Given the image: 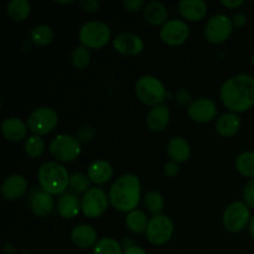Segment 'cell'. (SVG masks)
<instances>
[{"label": "cell", "mask_w": 254, "mask_h": 254, "mask_svg": "<svg viewBox=\"0 0 254 254\" xmlns=\"http://www.w3.org/2000/svg\"><path fill=\"white\" fill-rule=\"evenodd\" d=\"M79 6L86 14H96L101 9V2L98 0H81Z\"/></svg>", "instance_id": "obj_36"}, {"label": "cell", "mask_w": 254, "mask_h": 254, "mask_svg": "<svg viewBox=\"0 0 254 254\" xmlns=\"http://www.w3.org/2000/svg\"><path fill=\"white\" fill-rule=\"evenodd\" d=\"M124 9L129 12H136L144 10L145 7V1L144 0H124L123 1Z\"/></svg>", "instance_id": "obj_38"}, {"label": "cell", "mask_w": 254, "mask_h": 254, "mask_svg": "<svg viewBox=\"0 0 254 254\" xmlns=\"http://www.w3.org/2000/svg\"><path fill=\"white\" fill-rule=\"evenodd\" d=\"M56 2V4H60V5H68V4H72V2H73V0H67V1H61V0H60V1H55Z\"/></svg>", "instance_id": "obj_45"}, {"label": "cell", "mask_w": 254, "mask_h": 254, "mask_svg": "<svg viewBox=\"0 0 254 254\" xmlns=\"http://www.w3.org/2000/svg\"><path fill=\"white\" fill-rule=\"evenodd\" d=\"M144 203H145V207L148 208L149 212L153 213L154 216L161 215L164 206H165L163 195L158 191H150V192L146 193L145 197H144Z\"/></svg>", "instance_id": "obj_33"}, {"label": "cell", "mask_w": 254, "mask_h": 254, "mask_svg": "<svg viewBox=\"0 0 254 254\" xmlns=\"http://www.w3.org/2000/svg\"><path fill=\"white\" fill-rule=\"evenodd\" d=\"M170 122V111L165 104L156 106L149 112L146 118V126L154 133H159L166 129Z\"/></svg>", "instance_id": "obj_20"}, {"label": "cell", "mask_w": 254, "mask_h": 254, "mask_svg": "<svg viewBox=\"0 0 254 254\" xmlns=\"http://www.w3.org/2000/svg\"><path fill=\"white\" fill-rule=\"evenodd\" d=\"M113 47L117 52L127 56H136L144 50V42L134 34L123 32L114 37Z\"/></svg>", "instance_id": "obj_14"}, {"label": "cell", "mask_w": 254, "mask_h": 254, "mask_svg": "<svg viewBox=\"0 0 254 254\" xmlns=\"http://www.w3.org/2000/svg\"><path fill=\"white\" fill-rule=\"evenodd\" d=\"M246 22H247V17L243 14H236L232 17L233 27H243L246 25Z\"/></svg>", "instance_id": "obj_41"}, {"label": "cell", "mask_w": 254, "mask_h": 254, "mask_svg": "<svg viewBox=\"0 0 254 254\" xmlns=\"http://www.w3.org/2000/svg\"><path fill=\"white\" fill-rule=\"evenodd\" d=\"M251 61H252V64L254 66V52L252 54V57H251Z\"/></svg>", "instance_id": "obj_46"}, {"label": "cell", "mask_w": 254, "mask_h": 254, "mask_svg": "<svg viewBox=\"0 0 254 254\" xmlns=\"http://www.w3.org/2000/svg\"><path fill=\"white\" fill-rule=\"evenodd\" d=\"M221 101L232 113H243L254 106V77L237 74L226 79L221 87Z\"/></svg>", "instance_id": "obj_1"}, {"label": "cell", "mask_w": 254, "mask_h": 254, "mask_svg": "<svg viewBox=\"0 0 254 254\" xmlns=\"http://www.w3.org/2000/svg\"><path fill=\"white\" fill-rule=\"evenodd\" d=\"M78 39L88 50H99L111 40V29L103 21H88L79 29Z\"/></svg>", "instance_id": "obj_5"}, {"label": "cell", "mask_w": 254, "mask_h": 254, "mask_svg": "<svg viewBox=\"0 0 254 254\" xmlns=\"http://www.w3.org/2000/svg\"><path fill=\"white\" fill-rule=\"evenodd\" d=\"M79 211H81V203H79L77 196L73 193H64L59 198L57 212L62 218L71 220V218L78 216Z\"/></svg>", "instance_id": "obj_25"}, {"label": "cell", "mask_w": 254, "mask_h": 254, "mask_svg": "<svg viewBox=\"0 0 254 254\" xmlns=\"http://www.w3.org/2000/svg\"><path fill=\"white\" fill-rule=\"evenodd\" d=\"M243 200L250 208H254V179H251L243 190Z\"/></svg>", "instance_id": "obj_35"}, {"label": "cell", "mask_w": 254, "mask_h": 254, "mask_svg": "<svg viewBox=\"0 0 254 254\" xmlns=\"http://www.w3.org/2000/svg\"><path fill=\"white\" fill-rule=\"evenodd\" d=\"M217 114V106L212 99L198 98L191 102L188 108V116L196 123H208Z\"/></svg>", "instance_id": "obj_13"}, {"label": "cell", "mask_w": 254, "mask_h": 254, "mask_svg": "<svg viewBox=\"0 0 254 254\" xmlns=\"http://www.w3.org/2000/svg\"><path fill=\"white\" fill-rule=\"evenodd\" d=\"M124 254H148L143 248L136 247V246H133V247L128 248V250L124 251Z\"/></svg>", "instance_id": "obj_43"}, {"label": "cell", "mask_w": 254, "mask_h": 254, "mask_svg": "<svg viewBox=\"0 0 254 254\" xmlns=\"http://www.w3.org/2000/svg\"><path fill=\"white\" fill-rule=\"evenodd\" d=\"M160 40L169 46H180L188 41L190 36V27L183 20L173 19L161 26Z\"/></svg>", "instance_id": "obj_12"}, {"label": "cell", "mask_w": 254, "mask_h": 254, "mask_svg": "<svg viewBox=\"0 0 254 254\" xmlns=\"http://www.w3.org/2000/svg\"><path fill=\"white\" fill-rule=\"evenodd\" d=\"M178 6L180 15L188 21H200L207 14V4L203 0H183Z\"/></svg>", "instance_id": "obj_18"}, {"label": "cell", "mask_w": 254, "mask_h": 254, "mask_svg": "<svg viewBox=\"0 0 254 254\" xmlns=\"http://www.w3.org/2000/svg\"><path fill=\"white\" fill-rule=\"evenodd\" d=\"M135 94L141 103L156 107L163 104L166 98V88L155 76H141L135 83Z\"/></svg>", "instance_id": "obj_4"}, {"label": "cell", "mask_w": 254, "mask_h": 254, "mask_svg": "<svg viewBox=\"0 0 254 254\" xmlns=\"http://www.w3.org/2000/svg\"><path fill=\"white\" fill-rule=\"evenodd\" d=\"M31 12V5L27 0H11L6 4V14L12 21H24Z\"/></svg>", "instance_id": "obj_26"}, {"label": "cell", "mask_w": 254, "mask_h": 254, "mask_svg": "<svg viewBox=\"0 0 254 254\" xmlns=\"http://www.w3.org/2000/svg\"><path fill=\"white\" fill-rule=\"evenodd\" d=\"M88 176L96 185L107 184L113 176V166L107 160H97L88 168Z\"/></svg>", "instance_id": "obj_24"}, {"label": "cell", "mask_w": 254, "mask_h": 254, "mask_svg": "<svg viewBox=\"0 0 254 254\" xmlns=\"http://www.w3.org/2000/svg\"><path fill=\"white\" fill-rule=\"evenodd\" d=\"M241 128V118L237 113H225L216 121V130L221 136L230 138L238 133Z\"/></svg>", "instance_id": "obj_22"}, {"label": "cell", "mask_w": 254, "mask_h": 254, "mask_svg": "<svg viewBox=\"0 0 254 254\" xmlns=\"http://www.w3.org/2000/svg\"><path fill=\"white\" fill-rule=\"evenodd\" d=\"M71 241L76 247L81 250H88L94 247L98 243V235L97 231L89 225H77L71 231Z\"/></svg>", "instance_id": "obj_17"}, {"label": "cell", "mask_w": 254, "mask_h": 254, "mask_svg": "<svg viewBox=\"0 0 254 254\" xmlns=\"http://www.w3.org/2000/svg\"><path fill=\"white\" fill-rule=\"evenodd\" d=\"M168 7L160 1H150L144 7V19L151 26H163L169 21Z\"/></svg>", "instance_id": "obj_21"}, {"label": "cell", "mask_w": 254, "mask_h": 254, "mask_svg": "<svg viewBox=\"0 0 254 254\" xmlns=\"http://www.w3.org/2000/svg\"><path fill=\"white\" fill-rule=\"evenodd\" d=\"M250 207L245 202L236 201L228 205L223 212L222 222L227 231L233 233H238L245 230L251 222Z\"/></svg>", "instance_id": "obj_8"}, {"label": "cell", "mask_w": 254, "mask_h": 254, "mask_svg": "<svg viewBox=\"0 0 254 254\" xmlns=\"http://www.w3.org/2000/svg\"><path fill=\"white\" fill-rule=\"evenodd\" d=\"M146 238L154 246H163L171 240L174 235V223L165 215H156L149 220L146 227Z\"/></svg>", "instance_id": "obj_11"}, {"label": "cell", "mask_w": 254, "mask_h": 254, "mask_svg": "<svg viewBox=\"0 0 254 254\" xmlns=\"http://www.w3.org/2000/svg\"><path fill=\"white\" fill-rule=\"evenodd\" d=\"M235 165L241 175L254 179V151H245L238 155Z\"/></svg>", "instance_id": "obj_29"}, {"label": "cell", "mask_w": 254, "mask_h": 254, "mask_svg": "<svg viewBox=\"0 0 254 254\" xmlns=\"http://www.w3.org/2000/svg\"><path fill=\"white\" fill-rule=\"evenodd\" d=\"M179 171H180V168H179V164L175 163V161H169L164 166V174L168 178H174V176L178 175Z\"/></svg>", "instance_id": "obj_39"}, {"label": "cell", "mask_w": 254, "mask_h": 254, "mask_svg": "<svg viewBox=\"0 0 254 254\" xmlns=\"http://www.w3.org/2000/svg\"><path fill=\"white\" fill-rule=\"evenodd\" d=\"M50 154L59 163H71L81 155V141L77 136L59 134L50 143Z\"/></svg>", "instance_id": "obj_6"}, {"label": "cell", "mask_w": 254, "mask_h": 254, "mask_svg": "<svg viewBox=\"0 0 254 254\" xmlns=\"http://www.w3.org/2000/svg\"><path fill=\"white\" fill-rule=\"evenodd\" d=\"M24 150L29 158L36 159L42 155L45 150V141L41 136L31 135L26 138L24 144Z\"/></svg>", "instance_id": "obj_32"}, {"label": "cell", "mask_w": 254, "mask_h": 254, "mask_svg": "<svg viewBox=\"0 0 254 254\" xmlns=\"http://www.w3.org/2000/svg\"><path fill=\"white\" fill-rule=\"evenodd\" d=\"M30 208L37 217H46L54 210V198L42 189L35 188L29 196Z\"/></svg>", "instance_id": "obj_15"}, {"label": "cell", "mask_w": 254, "mask_h": 254, "mask_svg": "<svg viewBox=\"0 0 254 254\" xmlns=\"http://www.w3.org/2000/svg\"><path fill=\"white\" fill-rule=\"evenodd\" d=\"M248 232H250L251 238L254 241V216L251 218V222H250V225H248Z\"/></svg>", "instance_id": "obj_44"}, {"label": "cell", "mask_w": 254, "mask_h": 254, "mask_svg": "<svg viewBox=\"0 0 254 254\" xmlns=\"http://www.w3.org/2000/svg\"><path fill=\"white\" fill-rule=\"evenodd\" d=\"M141 196L140 180L134 174H126L117 179L109 189V203L121 212L136 210Z\"/></svg>", "instance_id": "obj_2"}, {"label": "cell", "mask_w": 254, "mask_h": 254, "mask_svg": "<svg viewBox=\"0 0 254 254\" xmlns=\"http://www.w3.org/2000/svg\"><path fill=\"white\" fill-rule=\"evenodd\" d=\"M71 64L77 69H86L91 64V52L87 47L79 46L74 47L73 51L71 52Z\"/></svg>", "instance_id": "obj_31"}, {"label": "cell", "mask_w": 254, "mask_h": 254, "mask_svg": "<svg viewBox=\"0 0 254 254\" xmlns=\"http://www.w3.org/2000/svg\"><path fill=\"white\" fill-rule=\"evenodd\" d=\"M245 4V1L243 0H222L221 1V5L222 6H225L226 9H237V7L242 6V5Z\"/></svg>", "instance_id": "obj_40"}, {"label": "cell", "mask_w": 254, "mask_h": 254, "mask_svg": "<svg viewBox=\"0 0 254 254\" xmlns=\"http://www.w3.org/2000/svg\"><path fill=\"white\" fill-rule=\"evenodd\" d=\"M59 124V114L50 107H39L30 113L27 127L34 135H47L56 129Z\"/></svg>", "instance_id": "obj_7"}, {"label": "cell", "mask_w": 254, "mask_h": 254, "mask_svg": "<svg viewBox=\"0 0 254 254\" xmlns=\"http://www.w3.org/2000/svg\"><path fill=\"white\" fill-rule=\"evenodd\" d=\"M233 31V24L232 19L225 14H217L213 15L212 17L207 20L205 25V34L206 40L210 44L220 45L223 44L228 37L231 36Z\"/></svg>", "instance_id": "obj_10"}, {"label": "cell", "mask_w": 254, "mask_h": 254, "mask_svg": "<svg viewBox=\"0 0 254 254\" xmlns=\"http://www.w3.org/2000/svg\"><path fill=\"white\" fill-rule=\"evenodd\" d=\"M190 144L181 136H175L168 143V155L171 161H175L178 164L185 163L190 158Z\"/></svg>", "instance_id": "obj_23"}, {"label": "cell", "mask_w": 254, "mask_h": 254, "mask_svg": "<svg viewBox=\"0 0 254 254\" xmlns=\"http://www.w3.org/2000/svg\"><path fill=\"white\" fill-rule=\"evenodd\" d=\"M190 101V93H188L186 91H180L178 93V102H180L181 104L186 103V102Z\"/></svg>", "instance_id": "obj_42"}, {"label": "cell", "mask_w": 254, "mask_h": 254, "mask_svg": "<svg viewBox=\"0 0 254 254\" xmlns=\"http://www.w3.org/2000/svg\"><path fill=\"white\" fill-rule=\"evenodd\" d=\"M69 176L67 169L59 161H46L37 171L40 188L50 195H61L69 186Z\"/></svg>", "instance_id": "obj_3"}, {"label": "cell", "mask_w": 254, "mask_h": 254, "mask_svg": "<svg viewBox=\"0 0 254 254\" xmlns=\"http://www.w3.org/2000/svg\"><path fill=\"white\" fill-rule=\"evenodd\" d=\"M93 254H124L123 246L112 237H103L93 248Z\"/></svg>", "instance_id": "obj_30"}, {"label": "cell", "mask_w": 254, "mask_h": 254, "mask_svg": "<svg viewBox=\"0 0 254 254\" xmlns=\"http://www.w3.org/2000/svg\"><path fill=\"white\" fill-rule=\"evenodd\" d=\"M149 220L145 213L140 210H134L129 212L126 217V225L129 231L134 233L146 232Z\"/></svg>", "instance_id": "obj_28"}, {"label": "cell", "mask_w": 254, "mask_h": 254, "mask_svg": "<svg viewBox=\"0 0 254 254\" xmlns=\"http://www.w3.org/2000/svg\"><path fill=\"white\" fill-rule=\"evenodd\" d=\"M55 40V32L49 25H37L30 31V41L36 46H47Z\"/></svg>", "instance_id": "obj_27"}, {"label": "cell", "mask_w": 254, "mask_h": 254, "mask_svg": "<svg viewBox=\"0 0 254 254\" xmlns=\"http://www.w3.org/2000/svg\"><path fill=\"white\" fill-rule=\"evenodd\" d=\"M91 179L88 174L84 173H74L69 179V188L77 193H86L91 189Z\"/></svg>", "instance_id": "obj_34"}, {"label": "cell", "mask_w": 254, "mask_h": 254, "mask_svg": "<svg viewBox=\"0 0 254 254\" xmlns=\"http://www.w3.org/2000/svg\"><path fill=\"white\" fill-rule=\"evenodd\" d=\"M94 136V130L92 127L84 126L82 128L78 129L77 131V139H78L81 143H89V141L93 139Z\"/></svg>", "instance_id": "obj_37"}, {"label": "cell", "mask_w": 254, "mask_h": 254, "mask_svg": "<svg viewBox=\"0 0 254 254\" xmlns=\"http://www.w3.org/2000/svg\"><path fill=\"white\" fill-rule=\"evenodd\" d=\"M1 196L6 201H15L22 197L27 191V181L22 175H10L2 181Z\"/></svg>", "instance_id": "obj_16"}, {"label": "cell", "mask_w": 254, "mask_h": 254, "mask_svg": "<svg viewBox=\"0 0 254 254\" xmlns=\"http://www.w3.org/2000/svg\"><path fill=\"white\" fill-rule=\"evenodd\" d=\"M27 129H29L27 124H25L17 117H10L4 119L1 123V133L4 138L14 143L26 138Z\"/></svg>", "instance_id": "obj_19"}, {"label": "cell", "mask_w": 254, "mask_h": 254, "mask_svg": "<svg viewBox=\"0 0 254 254\" xmlns=\"http://www.w3.org/2000/svg\"><path fill=\"white\" fill-rule=\"evenodd\" d=\"M109 197L104 190L99 188H91L81 200V212L87 218H98L107 211Z\"/></svg>", "instance_id": "obj_9"}]
</instances>
